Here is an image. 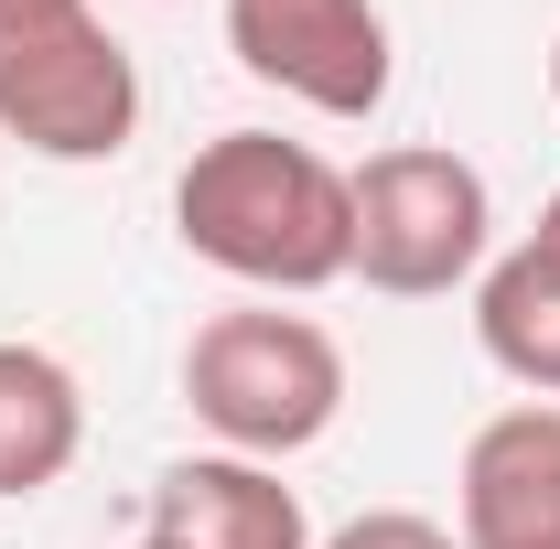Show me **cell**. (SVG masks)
<instances>
[{
    "label": "cell",
    "instance_id": "obj_1",
    "mask_svg": "<svg viewBox=\"0 0 560 549\" xmlns=\"http://www.w3.org/2000/svg\"><path fill=\"white\" fill-rule=\"evenodd\" d=\"M173 226L206 270L248 291H324L355 280V184L280 130H215L173 173Z\"/></svg>",
    "mask_w": 560,
    "mask_h": 549
},
{
    "label": "cell",
    "instance_id": "obj_2",
    "mask_svg": "<svg viewBox=\"0 0 560 549\" xmlns=\"http://www.w3.org/2000/svg\"><path fill=\"white\" fill-rule=\"evenodd\" d=\"M184 399L206 420L226 453H248V464H291V453H313L335 410H346V344L324 335L313 313H215L206 335L184 344Z\"/></svg>",
    "mask_w": 560,
    "mask_h": 549
},
{
    "label": "cell",
    "instance_id": "obj_3",
    "mask_svg": "<svg viewBox=\"0 0 560 549\" xmlns=\"http://www.w3.org/2000/svg\"><path fill=\"white\" fill-rule=\"evenodd\" d=\"M140 130V66L86 0H0V140L108 162Z\"/></svg>",
    "mask_w": 560,
    "mask_h": 549
},
{
    "label": "cell",
    "instance_id": "obj_4",
    "mask_svg": "<svg viewBox=\"0 0 560 549\" xmlns=\"http://www.w3.org/2000/svg\"><path fill=\"white\" fill-rule=\"evenodd\" d=\"M355 184V280L388 291V302H431L453 280H486V248H495V195L486 173L442 140H399L377 151Z\"/></svg>",
    "mask_w": 560,
    "mask_h": 549
},
{
    "label": "cell",
    "instance_id": "obj_5",
    "mask_svg": "<svg viewBox=\"0 0 560 549\" xmlns=\"http://www.w3.org/2000/svg\"><path fill=\"white\" fill-rule=\"evenodd\" d=\"M226 55L324 119L388 108V11L377 0H226Z\"/></svg>",
    "mask_w": 560,
    "mask_h": 549
},
{
    "label": "cell",
    "instance_id": "obj_6",
    "mask_svg": "<svg viewBox=\"0 0 560 549\" xmlns=\"http://www.w3.org/2000/svg\"><path fill=\"white\" fill-rule=\"evenodd\" d=\"M464 549H560V410H495L464 442Z\"/></svg>",
    "mask_w": 560,
    "mask_h": 549
},
{
    "label": "cell",
    "instance_id": "obj_7",
    "mask_svg": "<svg viewBox=\"0 0 560 549\" xmlns=\"http://www.w3.org/2000/svg\"><path fill=\"white\" fill-rule=\"evenodd\" d=\"M151 539H173V549H313V517L280 484V464L184 453L151 484Z\"/></svg>",
    "mask_w": 560,
    "mask_h": 549
},
{
    "label": "cell",
    "instance_id": "obj_8",
    "mask_svg": "<svg viewBox=\"0 0 560 549\" xmlns=\"http://www.w3.org/2000/svg\"><path fill=\"white\" fill-rule=\"evenodd\" d=\"M86 442V388L66 355L0 344V495H44Z\"/></svg>",
    "mask_w": 560,
    "mask_h": 549
},
{
    "label": "cell",
    "instance_id": "obj_9",
    "mask_svg": "<svg viewBox=\"0 0 560 549\" xmlns=\"http://www.w3.org/2000/svg\"><path fill=\"white\" fill-rule=\"evenodd\" d=\"M475 344H486L517 388L560 399V270L528 237L506 259H486V280H475Z\"/></svg>",
    "mask_w": 560,
    "mask_h": 549
},
{
    "label": "cell",
    "instance_id": "obj_10",
    "mask_svg": "<svg viewBox=\"0 0 560 549\" xmlns=\"http://www.w3.org/2000/svg\"><path fill=\"white\" fill-rule=\"evenodd\" d=\"M313 549H464L442 517H410V506H366V517H346L335 539H313Z\"/></svg>",
    "mask_w": 560,
    "mask_h": 549
},
{
    "label": "cell",
    "instance_id": "obj_11",
    "mask_svg": "<svg viewBox=\"0 0 560 549\" xmlns=\"http://www.w3.org/2000/svg\"><path fill=\"white\" fill-rule=\"evenodd\" d=\"M528 248H539V259H550V270H560V195H550V206H539V226H528Z\"/></svg>",
    "mask_w": 560,
    "mask_h": 549
},
{
    "label": "cell",
    "instance_id": "obj_12",
    "mask_svg": "<svg viewBox=\"0 0 560 549\" xmlns=\"http://www.w3.org/2000/svg\"><path fill=\"white\" fill-rule=\"evenodd\" d=\"M550 97H560V55H550Z\"/></svg>",
    "mask_w": 560,
    "mask_h": 549
},
{
    "label": "cell",
    "instance_id": "obj_13",
    "mask_svg": "<svg viewBox=\"0 0 560 549\" xmlns=\"http://www.w3.org/2000/svg\"><path fill=\"white\" fill-rule=\"evenodd\" d=\"M140 549H173V539H140Z\"/></svg>",
    "mask_w": 560,
    "mask_h": 549
}]
</instances>
